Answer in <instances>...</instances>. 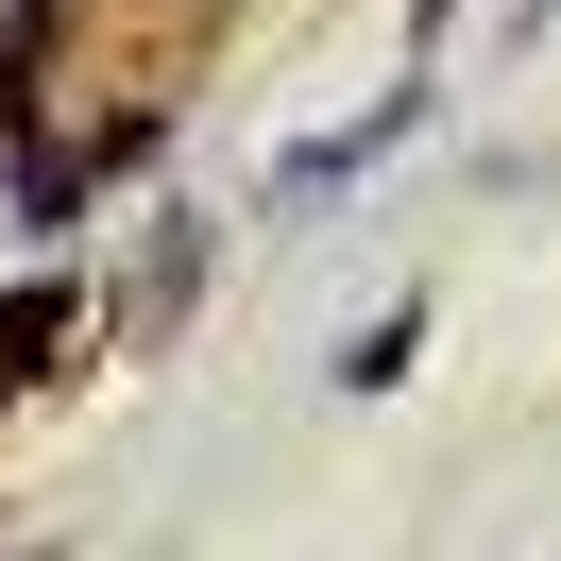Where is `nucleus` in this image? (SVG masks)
Segmentation results:
<instances>
[{
    "label": "nucleus",
    "mask_w": 561,
    "mask_h": 561,
    "mask_svg": "<svg viewBox=\"0 0 561 561\" xmlns=\"http://www.w3.org/2000/svg\"><path fill=\"white\" fill-rule=\"evenodd\" d=\"M409 137H425V85H391V103H357L341 137H307V153H289L273 187H289V205H341V187H357V171H391Z\"/></svg>",
    "instance_id": "f257e3e1"
},
{
    "label": "nucleus",
    "mask_w": 561,
    "mask_h": 561,
    "mask_svg": "<svg viewBox=\"0 0 561 561\" xmlns=\"http://www.w3.org/2000/svg\"><path fill=\"white\" fill-rule=\"evenodd\" d=\"M409 341H425V323H409V307H375V323L341 341V391H391V375H409Z\"/></svg>",
    "instance_id": "f03ea898"
},
{
    "label": "nucleus",
    "mask_w": 561,
    "mask_h": 561,
    "mask_svg": "<svg viewBox=\"0 0 561 561\" xmlns=\"http://www.w3.org/2000/svg\"><path fill=\"white\" fill-rule=\"evenodd\" d=\"M527 18H561V0H527Z\"/></svg>",
    "instance_id": "7ed1b4c3"
}]
</instances>
